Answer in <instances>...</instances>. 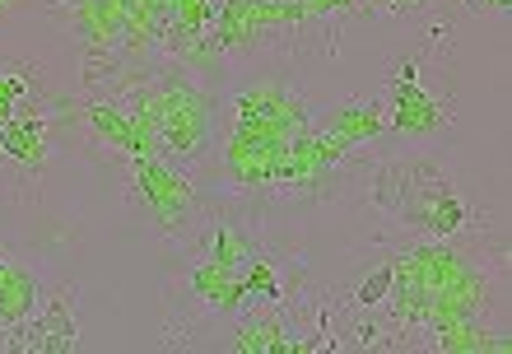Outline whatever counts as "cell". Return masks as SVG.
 Masks as SVG:
<instances>
[{
    "instance_id": "obj_1",
    "label": "cell",
    "mask_w": 512,
    "mask_h": 354,
    "mask_svg": "<svg viewBox=\"0 0 512 354\" xmlns=\"http://www.w3.org/2000/svg\"><path fill=\"white\" fill-rule=\"evenodd\" d=\"M354 187L368 210L387 224L396 243H494L499 215L489 191L466 177L452 159L429 150V140H387V150L364 154Z\"/></svg>"
},
{
    "instance_id": "obj_2",
    "label": "cell",
    "mask_w": 512,
    "mask_h": 354,
    "mask_svg": "<svg viewBox=\"0 0 512 354\" xmlns=\"http://www.w3.org/2000/svg\"><path fill=\"white\" fill-rule=\"evenodd\" d=\"M126 168H131V173H126L131 201L140 205L149 215V224L177 247L196 224H201L205 205H210V196L201 191L205 182L196 173L173 168L168 159H159V154H131Z\"/></svg>"
},
{
    "instance_id": "obj_3",
    "label": "cell",
    "mask_w": 512,
    "mask_h": 354,
    "mask_svg": "<svg viewBox=\"0 0 512 354\" xmlns=\"http://www.w3.org/2000/svg\"><path fill=\"white\" fill-rule=\"evenodd\" d=\"M387 140H433L457 122V103L443 94H429L419 80V56H410L387 80Z\"/></svg>"
},
{
    "instance_id": "obj_4",
    "label": "cell",
    "mask_w": 512,
    "mask_h": 354,
    "mask_svg": "<svg viewBox=\"0 0 512 354\" xmlns=\"http://www.w3.org/2000/svg\"><path fill=\"white\" fill-rule=\"evenodd\" d=\"M80 285L70 280H47V294H42L38 313L33 322L10 336V350H24V354H61V350H80Z\"/></svg>"
},
{
    "instance_id": "obj_5",
    "label": "cell",
    "mask_w": 512,
    "mask_h": 354,
    "mask_svg": "<svg viewBox=\"0 0 512 354\" xmlns=\"http://www.w3.org/2000/svg\"><path fill=\"white\" fill-rule=\"evenodd\" d=\"M233 331H229V350H243V354H289L298 350V336H294V322H289V308L280 299H256L247 303L238 317H229Z\"/></svg>"
},
{
    "instance_id": "obj_6",
    "label": "cell",
    "mask_w": 512,
    "mask_h": 354,
    "mask_svg": "<svg viewBox=\"0 0 512 354\" xmlns=\"http://www.w3.org/2000/svg\"><path fill=\"white\" fill-rule=\"evenodd\" d=\"M424 350L438 354H503L508 350V327L499 322H485V317H443L424 331Z\"/></svg>"
},
{
    "instance_id": "obj_7",
    "label": "cell",
    "mask_w": 512,
    "mask_h": 354,
    "mask_svg": "<svg viewBox=\"0 0 512 354\" xmlns=\"http://www.w3.org/2000/svg\"><path fill=\"white\" fill-rule=\"evenodd\" d=\"M28 5H33V0H0V28L10 24V19H19Z\"/></svg>"
},
{
    "instance_id": "obj_8",
    "label": "cell",
    "mask_w": 512,
    "mask_h": 354,
    "mask_svg": "<svg viewBox=\"0 0 512 354\" xmlns=\"http://www.w3.org/2000/svg\"><path fill=\"white\" fill-rule=\"evenodd\" d=\"M475 14H508V5L512 0H466Z\"/></svg>"
},
{
    "instance_id": "obj_9",
    "label": "cell",
    "mask_w": 512,
    "mask_h": 354,
    "mask_svg": "<svg viewBox=\"0 0 512 354\" xmlns=\"http://www.w3.org/2000/svg\"><path fill=\"white\" fill-rule=\"evenodd\" d=\"M19 261V247H10V243H0V285H5V275H10V266Z\"/></svg>"
},
{
    "instance_id": "obj_10",
    "label": "cell",
    "mask_w": 512,
    "mask_h": 354,
    "mask_svg": "<svg viewBox=\"0 0 512 354\" xmlns=\"http://www.w3.org/2000/svg\"><path fill=\"white\" fill-rule=\"evenodd\" d=\"M0 196H10V177H5V164H0Z\"/></svg>"
}]
</instances>
